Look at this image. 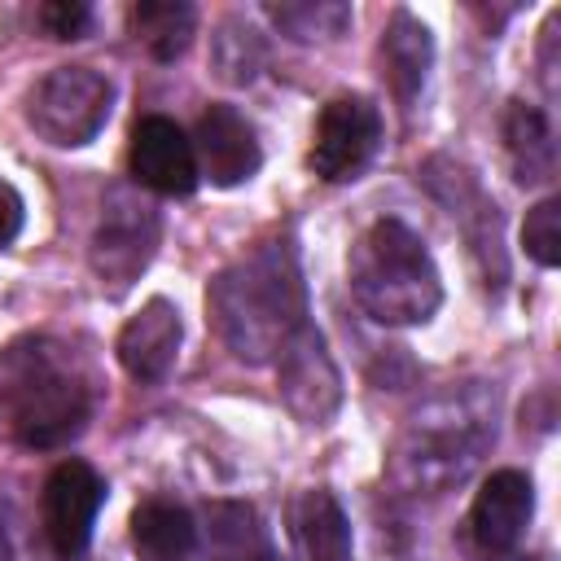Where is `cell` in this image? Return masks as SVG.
<instances>
[{
    "mask_svg": "<svg viewBox=\"0 0 561 561\" xmlns=\"http://www.w3.org/2000/svg\"><path fill=\"white\" fill-rule=\"evenodd\" d=\"M219 342L241 364H272L307 324V285L289 237H263L206 285Z\"/></svg>",
    "mask_w": 561,
    "mask_h": 561,
    "instance_id": "6da1fadb",
    "label": "cell"
},
{
    "mask_svg": "<svg viewBox=\"0 0 561 561\" xmlns=\"http://www.w3.org/2000/svg\"><path fill=\"white\" fill-rule=\"evenodd\" d=\"M96 408V381L83 359L44 333L0 351V425L22 447H66L83 434Z\"/></svg>",
    "mask_w": 561,
    "mask_h": 561,
    "instance_id": "7a4b0ae2",
    "label": "cell"
},
{
    "mask_svg": "<svg viewBox=\"0 0 561 561\" xmlns=\"http://www.w3.org/2000/svg\"><path fill=\"white\" fill-rule=\"evenodd\" d=\"M495 443V386L469 381L421 403L390 447L386 478L408 495L460 486Z\"/></svg>",
    "mask_w": 561,
    "mask_h": 561,
    "instance_id": "3957f363",
    "label": "cell"
},
{
    "mask_svg": "<svg viewBox=\"0 0 561 561\" xmlns=\"http://www.w3.org/2000/svg\"><path fill=\"white\" fill-rule=\"evenodd\" d=\"M346 280L377 324H425L443 302L438 267L403 219H373L346 259Z\"/></svg>",
    "mask_w": 561,
    "mask_h": 561,
    "instance_id": "277c9868",
    "label": "cell"
},
{
    "mask_svg": "<svg viewBox=\"0 0 561 561\" xmlns=\"http://www.w3.org/2000/svg\"><path fill=\"white\" fill-rule=\"evenodd\" d=\"M158 241H162L158 206L140 188L114 184L101 202V219H96L92 241H88V263L101 280V289L127 294L140 280V272L153 263Z\"/></svg>",
    "mask_w": 561,
    "mask_h": 561,
    "instance_id": "5b68a950",
    "label": "cell"
},
{
    "mask_svg": "<svg viewBox=\"0 0 561 561\" xmlns=\"http://www.w3.org/2000/svg\"><path fill=\"white\" fill-rule=\"evenodd\" d=\"M114 105V83L92 66H57L26 92V123L57 149L88 145Z\"/></svg>",
    "mask_w": 561,
    "mask_h": 561,
    "instance_id": "8992f818",
    "label": "cell"
},
{
    "mask_svg": "<svg viewBox=\"0 0 561 561\" xmlns=\"http://www.w3.org/2000/svg\"><path fill=\"white\" fill-rule=\"evenodd\" d=\"M421 184L447 206V215L460 224L465 241H469V254H473V267L482 276V285L491 294L504 289L508 280V254H504V237H500V206L482 193L478 175L451 158H430L421 167Z\"/></svg>",
    "mask_w": 561,
    "mask_h": 561,
    "instance_id": "52a82bcc",
    "label": "cell"
},
{
    "mask_svg": "<svg viewBox=\"0 0 561 561\" xmlns=\"http://www.w3.org/2000/svg\"><path fill=\"white\" fill-rule=\"evenodd\" d=\"M377 145H381V110L359 92H342L316 118V140H311L307 167L320 180L342 184V180H355L373 162Z\"/></svg>",
    "mask_w": 561,
    "mask_h": 561,
    "instance_id": "ba28073f",
    "label": "cell"
},
{
    "mask_svg": "<svg viewBox=\"0 0 561 561\" xmlns=\"http://www.w3.org/2000/svg\"><path fill=\"white\" fill-rule=\"evenodd\" d=\"M276 390L289 416L302 425H324L342 408V373L311 320L276 355Z\"/></svg>",
    "mask_w": 561,
    "mask_h": 561,
    "instance_id": "9c48e42d",
    "label": "cell"
},
{
    "mask_svg": "<svg viewBox=\"0 0 561 561\" xmlns=\"http://www.w3.org/2000/svg\"><path fill=\"white\" fill-rule=\"evenodd\" d=\"M105 504V478L88 460H61L44 482V535L61 561L83 557L96 513Z\"/></svg>",
    "mask_w": 561,
    "mask_h": 561,
    "instance_id": "30bf717a",
    "label": "cell"
},
{
    "mask_svg": "<svg viewBox=\"0 0 561 561\" xmlns=\"http://www.w3.org/2000/svg\"><path fill=\"white\" fill-rule=\"evenodd\" d=\"M535 513V486L522 469H495L473 504H469V539L478 548V557L486 561H504L508 552H517L526 526Z\"/></svg>",
    "mask_w": 561,
    "mask_h": 561,
    "instance_id": "8fae6325",
    "label": "cell"
},
{
    "mask_svg": "<svg viewBox=\"0 0 561 561\" xmlns=\"http://www.w3.org/2000/svg\"><path fill=\"white\" fill-rule=\"evenodd\" d=\"M127 167L131 180L149 193L162 197H188L197 188V158H193V140L180 131V123H171L167 114H145L131 127V145H127Z\"/></svg>",
    "mask_w": 561,
    "mask_h": 561,
    "instance_id": "7c38bea8",
    "label": "cell"
},
{
    "mask_svg": "<svg viewBox=\"0 0 561 561\" xmlns=\"http://www.w3.org/2000/svg\"><path fill=\"white\" fill-rule=\"evenodd\" d=\"M193 158H197V175H206L219 188H232V184H245L263 167V145H259L254 123L237 105H210L197 118Z\"/></svg>",
    "mask_w": 561,
    "mask_h": 561,
    "instance_id": "4fadbf2b",
    "label": "cell"
},
{
    "mask_svg": "<svg viewBox=\"0 0 561 561\" xmlns=\"http://www.w3.org/2000/svg\"><path fill=\"white\" fill-rule=\"evenodd\" d=\"M180 337H184L180 311H175L167 298H149V302L123 324V333H118V364L127 368L131 381L158 386V381L175 368Z\"/></svg>",
    "mask_w": 561,
    "mask_h": 561,
    "instance_id": "5bb4252c",
    "label": "cell"
},
{
    "mask_svg": "<svg viewBox=\"0 0 561 561\" xmlns=\"http://www.w3.org/2000/svg\"><path fill=\"white\" fill-rule=\"evenodd\" d=\"M377 61H381V79L390 83L394 101L403 110L416 105L425 79H430V66H434V39H430V26L421 18H412L408 9H394L381 39H377Z\"/></svg>",
    "mask_w": 561,
    "mask_h": 561,
    "instance_id": "9a60e30c",
    "label": "cell"
},
{
    "mask_svg": "<svg viewBox=\"0 0 561 561\" xmlns=\"http://www.w3.org/2000/svg\"><path fill=\"white\" fill-rule=\"evenodd\" d=\"M289 535L307 561H346L351 557V522L333 491L307 486L289 500Z\"/></svg>",
    "mask_w": 561,
    "mask_h": 561,
    "instance_id": "2e32d148",
    "label": "cell"
},
{
    "mask_svg": "<svg viewBox=\"0 0 561 561\" xmlns=\"http://www.w3.org/2000/svg\"><path fill=\"white\" fill-rule=\"evenodd\" d=\"M504 149L517 184H548L557 171V140L548 114L530 101H508L504 110Z\"/></svg>",
    "mask_w": 561,
    "mask_h": 561,
    "instance_id": "e0dca14e",
    "label": "cell"
},
{
    "mask_svg": "<svg viewBox=\"0 0 561 561\" xmlns=\"http://www.w3.org/2000/svg\"><path fill=\"white\" fill-rule=\"evenodd\" d=\"M197 543V526L175 500H145L131 513V548L140 561H184Z\"/></svg>",
    "mask_w": 561,
    "mask_h": 561,
    "instance_id": "ac0fdd59",
    "label": "cell"
},
{
    "mask_svg": "<svg viewBox=\"0 0 561 561\" xmlns=\"http://www.w3.org/2000/svg\"><path fill=\"white\" fill-rule=\"evenodd\" d=\"M127 26L149 48V57L175 61L197 35V9L184 0H140L127 9Z\"/></svg>",
    "mask_w": 561,
    "mask_h": 561,
    "instance_id": "d6986e66",
    "label": "cell"
},
{
    "mask_svg": "<svg viewBox=\"0 0 561 561\" xmlns=\"http://www.w3.org/2000/svg\"><path fill=\"white\" fill-rule=\"evenodd\" d=\"M206 526H210V548L219 552V561H276L267 530L250 504L215 500L206 504Z\"/></svg>",
    "mask_w": 561,
    "mask_h": 561,
    "instance_id": "ffe728a7",
    "label": "cell"
},
{
    "mask_svg": "<svg viewBox=\"0 0 561 561\" xmlns=\"http://www.w3.org/2000/svg\"><path fill=\"white\" fill-rule=\"evenodd\" d=\"M263 57H267L263 35H259L245 18L232 13V18H224V22L215 26V35H210V70H215L224 83H232V88L254 83L259 70H263Z\"/></svg>",
    "mask_w": 561,
    "mask_h": 561,
    "instance_id": "44dd1931",
    "label": "cell"
},
{
    "mask_svg": "<svg viewBox=\"0 0 561 561\" xmlns=\"http://www.w3.org/2000/svg\"><path fill=\"white\" fill-rule=\"evenodd\" d=\"M263 13L272 18V26L298 44L311 39H333L346 35L351 26V4L342 0H280V4H263Z\"/></svg>",
    "mask_w": 561,
    "mask_h": 561,
    "instance_id": "7402d4cb",
    "label": "cell"
},
{
    "mask_svg": "<svg viewBox=\"0 0 561 561\" xmlns=\"http://www.w3.org/2000/svg\"><path fill=\"white\" fill-rule=\"evenodd\" d=\"M522 245L539 267H557L561 263V202L557 197H543V202H535L526 210Z\"/></svg>",
    "mask_w": 561,
    "mask_h": 561,
    "instance_id": "603a6c76",
    "label": "cell"
},
{
    "mask_svg": "<svg viewBox=\"0 0 561 561\" xmlns=\"http://www.w3.org/2000/svg\"><path fill=\"white\" fill-rule=\"evenodd\" d=\"M35 22L48 39H83L92 26V4L83 0H48L35 9Z\"/></svg>",
    "mask_w": 561,
    "mask_h": 561,
    "instance_id": "cb8c5ba5",
    "label": "cell"
},
{
    "mask_svg": "<svg viewBox=\"0 0 561 561\" xmlns=\"http://www.w3.org/2000/svg\"><path fill=\"white\" fill-rule=\"evenodd\" d=\"M22 219H26V206H22V193L0 180V250L22 232Z\"/></svg>",
    "mask_w": 561,
    "mask_h": 561,
    "instance_id": "d4e9b609",
    "label": "cell"
},
{
    "mask_svg": "<svg viewBox=\"0 0 561 561\" xmlns=\"http://www.w3.org/2000/svg\"><path fill=\"white\" fill-rule=\"evenodd\" d=\"M13 548H9V526H4V513H0V561H9Z\"/></svg>",
    "mask_w": 561,
    "mask_h": 561,
    "instance_id": "484cf974",
    "label": "cell"
},
{
    "mask_svg": "<svg viewBox=\"0 0 561 561\" xmlns=\"http://www.w3.org/2000/svg\"><path fill=\"white\" fill-rule=\"evenodd\" d=\"M526 561H535V557H526Z\"/></svg>",
    "mask_w": 561,
    "mask_h": 561,
    "instance_id": "4316f807",
    "label": "cell"
}]
</instances>
